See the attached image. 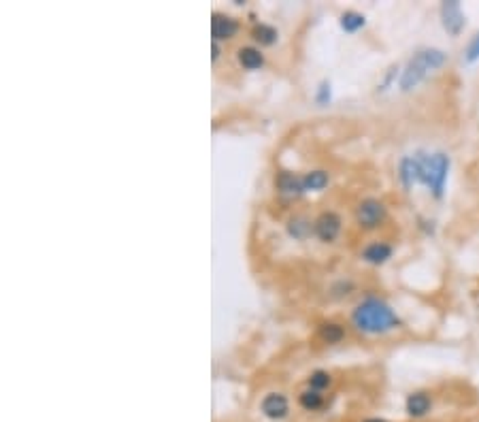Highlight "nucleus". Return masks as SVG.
Segmentation results:
<instances>
[{
	"label": "nucleus",
	"instance_id": "obj_1",
	"mask_svg": "<svg viewBox=\"0 0 479 422\" xmlns=\"http://www.w3.org/2000/svg\"><path fill=\"white\" fill-rule=\"evenodd\" d=\"M352 325L366 335H386L403 327V318L380 297L362 299L352 311Z\"/></svg>",
	"mask_w": 479,
	"mask_h": 422
},
{
	"label": "nucleus",
	"instance_id": "obj_2",
	"mask_svg": "<svg viewBox=\"0 0 479 422\" xmlns=\"http://www.w3.org/2000/svg\"><path fill=\"white\" fill-rule=\"evenodd\" d=\"M418 164V186L428 188L435 198H443L450 180L452 158L446 152H416Z\"/></svg>",
	"mask_w": 479,
	"mask_h": 422
},
{
	"label": "nucleus",
	"instance_id": "obj_3",
	"mask_svg": "<svg viewBox=\"0 0 479 422\" xmlns=\"http://www.w3.org/2000/svg\"><path fill=\"white\" fill-rule=\"evenodd\" d=\"M448 62V54L439 47H422L412 58L407 60L405 68L400 70L398 88L400 92H412L416 90L428 75L437 73Z\"/></svg>",
	"mask_w": 479,
	"mask_h": 422
},
{
	"label": "nucleus",
	"instance_id": "obj_4",
	"mask_svg": "<svg viewBox=\"0 0 479 422\" xmlns=\"http://www.w3.org/2000/svg\"><path fill=\"white\" fill-rule=\"evenodd\" d=\"M388 218V207L380 198H364L356 207V224L362 230H375L380 228Z\"/></svg>",
	"mask_w": 479,
	"mask_h": 422
},
{
	"label": "nucleus",
	"instance_id": "obj_5",
	"mask_svg": "<svg viewBox=\"0 0 479 422\" xmlns=\"http://www.w3.org/2000/svg\"><path fill=\"white\" fill-rule=\"evenodd\" d=\"M439 17H441L443 30H446L448 37H452V39H458L466 28V15H464V9L458 0H446V3H441Z\"/></svg>",
	"mask_w": 479,
	"mask_h": 422
},
{
	"label": "nucleus",
	"instance_id": "obj_6",
	"mask_svg": "<svg viewBox=\"0 0 479 422\" xmlns=\"http://www.w3.org/2000/svg\"><path fill=\"white\" fill-rule=\"evenodd\" d=\"M341 228H343V222H341L339 214H334V211H322V214L314 220V235L322 243L336 241V237L341 235Z\"/></svg>",
	"mask_w": 479,
	"mask_h": 422
},
{
	"label": "nucleus",
	"instance_id": "obj_7",
	"mask_svg": "<svg viewBox=\"0 0 479 422\" xmlns=\"http://www.w3.org/2000/svg\"><path fill=\"white\" fill-rule=\"evenodd\" d=\"M392 256H394V245L388 243V241H371V243L364 245L362 252H360V258L371 267H382Z\"/></svg>",
	"mask_w": 479,
	"mask_h": 422
},
{
	"label": "nucleus",
	"instance_id": "obj_8",
	"mask_svg": "<svg viewBox=\"0 0 479 422\" xmlns=\"http://www.w3.org/2000/svg\"><path fill=\"white\" fill-rule=\"evenodd\" d=\"M236 32H238L236 17L226 15V13H218V11L211 15V39H213V43L230 41V39H234Z\"/></svg>",
	"mask_w": 479,
	"mask_h": 422
},
{
	"label": "nucleus",
	"instance_id": "obj_9",
	"mask_svg": "<svg viewBox=\"0 0 479 422\" xmlns=\"http://www.w3.org/2000/svg\"><path fill=\"white\" fill-rule=\"evenodd\" d=\"M432 409V395L428 391H414L405 399V412L412 418H426Z\"/></svg>",
	"mask_w": 479,
	"mask_h": 422
},
{
	"label": "nucleus",
	"instance_id": "obj_10",
	"mask_svg": "<svg viewBox=\"0 0 479 422\" xmlns=\"http://www.w3.org/2000/svg\"><path fill=\"white\" fill-rule=\"evenodd\" d=\"M260 409L270 420H284L288 416V412H290V403H288L286 395H282V393H268L262 399Z\"/></svg>",
	"mask_w": 479,
	"mask_h": 422
},
{
	"label": "nucleus",
	"instance_id": "obj_11",
	"mask_svg": "<svg viewBox=\"0 0 479 422\" xmlns=\"http://www.w3.org/2000/svg\"><path fill=\"white\" fill-rule=\"evenodd\" d=\"M275 188L284 194V196H302L307 190H305V184H302V175H296V173H290V171H282L277 173L275 178Z\"/></svg>",
	"mask_w": 479,
	"mask_h": 422
},
{
	"label": "nucleus",
	"instance_id": "obj_12",
	"mask_svg": "<svg viewBox=\"0 0 479 422\" xmlns=\"http://www.w3.org/2000/svg\"><path fill=\"white\" fill-rule=\"evenodd\" d=\"M398 182L405 190H412L414 186H418V164H416V156H405L398 162Z\"/></svg>",
	"mask_w": 479,
	"mask_h": 422
},
{
	"label": "nucleus",
	"instance_id": "obj_13",
	"mask_svg": "<svg viewBox=\"0 0 479 422\" xmlns=\"http://www.w3.org/2000/svg\"><path fill=\"white\" fill-rule=\"evenodd\" d=\"M236 60L247 70H258L264 66V54L258 47H241L236 52Z\"/></svg>",
	"mask_w": 479,
	"mask_h": 422
},
{
	"label": "nucleus",
	"instance_id": "obj_14",
	"mask_svg": "<svg viewBox=\"0 0 479 422\" xmlns=\"http://www.w3.org/2000/svg\"><path fill=\"white\" fill-rule=\"evenodd\" d=\"M277 37H279V32L277 28H273L270 24H256L252 28V39L262 45V47H270V45H275L277 43Z\"/></svg>",
	"mask_w": 479,
	"mask_h": 422
},
{
	"label": "nucleus",
	"instance_id": "obj_15",
	"mask_svg": "<svg viewBox=\"0 0 479 422\" xmlns=\"http://www.w3.org/2000/svg\"><path fill=\"white\" fill-rule=\"evenodd\" d=\"M328 182H330V175L322 169H316V171H309L302 175V184L307 192H320L328 186Z\"/></svg>",
	"mask_w": 479,
	"mask_h": 422
},
{
	"label": "nucleus",
	"instance_id": "obj_16",
	"mask_svg": "<svg viewBox=\"0 0 479 422\" xmlns=\"http://www.w3.org/2000/svg\"><path fill=\"white\" fill-rule=\"evenodd\" d=\"M339 26H341V30H343V32L354 34V32H358V30H362L366 26V17L362 13H358V11H346V13H341V17H339Z\"/></svg>",
	"mask_w": 479,
	"mask_h": 422
},
{
	"label": "nucleus",
	"instance_id": "obj_17",
	"mask_svg": "<svg viewBox=\"0 0 479 422\" xmlns=\"http://www.w3.org/2000/svg\"><path fill=\"white\" fill-rule=\"evenodd\" d=\"M318 333H320L322 341H324V343H328V345L341 343V341L346 339V329L341 327L339 322H322Z\"/></svg>",
	"mask_w": 479,
	"mask_h": 422
},
{
	"label": "nucleus",
	"instance_id": "obj_18",
	"mask_svg": "<svg viewBox=\"0 0 479 422\" xmlns=\"http://www.w3.org/2000/svg\"><path fill=\"white\" fill-rule=\"evenodd\" d=\"M288 233H290V237L302 241V239H307V237L314 233V224L307 220V218H302V216H294L288 222Z\"/></svg>",
	"mask_w": 479,
	"mask_h": 422
},
{
	"label": "nucleus",
	"instance_id": "obj_19",
	"mask_svg": "<svg viewBox=\"0 0 479 422\" xmlns=\"http://www.w3.org/2000/svg\"><path fill=\"white\" fill-rule=\"evenodd\" d=\"M298 403H300V407L307 409V412H318V409L324 405V397H322L320 391L307 389V391H302V393L298 395Z\"/></svg>",
	"mask_w": 479,
	"mask_h": 422
},
{
	"label": "nucleus",
	"instance_id": "obj_20",
	"mask_svg": "<svg viewBox=\"0 0 479 422\" xmlns=\"http://www.w3.org/2000/svg\"><path fill=\"white\" fill-rule=\"evenodd\" d=\"M332 384V377H330V373L328 371H322V369H318V371H314L311 375H309V389H314V391H326L328 386Z\"/></svg>",
	"mask_w": 479,
	"mask_h": 422
},
{
	"label": "nucleus",
	"instance_id": "obj_21",
	"mask_svg": "<svg viewBox=\"0 0 479 422\" xmlns=\"http://www.w3.org/2000/svg\"><path fill=\"white\" fill-rule=\"evenodd\" d=\"M396 79H400V66H398V64H390L388 70H386V75H384V79L377 84V92L390 90V88L396 84Z\"/></svg>",
	"mask_w": 479,
	"mask_h": 422
},
{
	"label": "nucleus",
	"instance_id": "obj_22",
	"mask_svg": "<svg viewBox=\"0 0 479 422\" xmlns=\"http://www.w3.org/2000/svg\"><path fill=\"white\" fill-rule=\"evenodd\" d=\"M462 60H464L466 64L479 62V32L475 34V37H471V41L466 43L464 54H462Z\"/></svg>",
	"mask_w": 479,
	"mask_h": 422
},
{
	"label": "nucleus",
	"instance_id": "obj_23",
	"mask_svg": "<svg viewBox=\"0 0 479 422\" xmlns=\"http://www.w3.org/2000/svg\"><path fill=\"white\" fill-rule=\"evenodd\" d=\"M332 100V88H330V81H322L318 86V92H316V102L318 104H328Z\"/></svg>",
	"mask_w": 479,
	"mask_h": 422
},
{
	"label": "nucleus",
	"instance_id": "obj_24",
	"mask_svg": "<svg viewBox=\"0 0 479 422\" xmlns=\"http://www.w3.org/2000/svg\"><path fill=\"white\" fill-rule=\"evenodd\" d=\"M211 52H213V54H211V60L216 62V60L220 58V54H222V49H220V43H213V41H211Z\"/></svg>",
	"mask_w": 479,
	"mask_h": 422
},
{
	"label": "nucleus",
	"instance_id": "obj_25",
	"mask_svg": "<svg viewBox=\"0 0 479 422\" xmlns=\"http://www.w3.org/2000/svg\"><path fill=\"white\" fill-rule=\"evenodd\" d=\"M364 422H388V420H384V418H368V420H364Z\"/></svg>",
	"mask_w": 479,
	"mask_h": 422
}]
</instances>
